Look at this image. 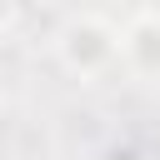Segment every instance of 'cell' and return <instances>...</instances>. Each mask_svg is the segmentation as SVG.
Masks as SVG:
<instances>
[{
    "instance_id": "6da1fadb",
    "label": "cell",
    "mask_w": 160,
    "mask_h": 160,
    "mask_svg": "<svg viewBox=\"0 0 160 160\" xmlns=\"http://www.w3.org/2000/svg\"><path fill=\"white\" fill-rule=\"evenodd\" d=\"M125 50H120V35L105 25V20H95V15H80V20H70L65 30H60V60L75 70V75H100L105 65H115Z\"/></svg>"
},
{
    "instance_id": "7a4b0ae2",
    "label": "cell",
    "mask_w": 160,
    "mask_h": 160,
    "mask_svg": "<svg viewBox=\"0 0 160 160\" xmlns=\"http://www.w3.org/2000/svg\"><path fill=\"white\" fill-rule=\"evenodd\" d=\"M120 50H125V60H130V65H135V60H145V70H140V75H155V70H160V15L135 20V25L120 35Z\"/></svg>"
},
{
    "instance_id": "3957f363",
    "label": "cell",
    "mask_w": 160,
    "mask_h": 160,
    "mask_svg": "<svg viewBox=\"0 0 160 160\" xmlns=\"http://www.w3.org/2000/svg\"><path fill=\"white\" fill-rule=\"evenodd\" d=\"M10 20H15V0H0V30H5Z\"/></svg>"
}]
</instances>
